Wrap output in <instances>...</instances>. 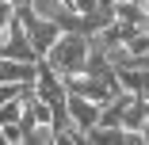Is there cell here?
<instances>
[{"instance_id":"1","label":"cell","mask_w":149,"mask_h":145,"mask_svg":"<svg viewBox=\"0 0 149 145\" xmlns=\"http://www.w3.org/2000/svg\"><path fill=\"white\" fill-rule=\"evenodd\" d=\"M88 50H92V42H88L84 31H61V38L50 46V53L42 57V61H50L61 76H73V73H84Z\"/></svg>"},{"instance_id":"2","label":"cell","mask_w":149,"mask_h":145,"mask_svg":"<svg viewBox=\"0 0 149 145\" xmlns=\"http://www.w3.org/2000/svg\"><path fill=\"white\" fill-rule=\"evenodd\" d=\"M15 15H19V23L27 27V38H31V46L38 50V61L50 53V46L61 38V27H57L54 19H46V15H38L35 8H31V0H23V4H15Z\"/></svg>"},{"instance_id":"3","label":"cell","mask_w":149,"mask_h":145,"mask_svg":"<svg viewBox=\"0 0 149 145\" xmlns=\"http://www.w3.org/2000/svg\"><path fill=\"white\" fill-rule=\"evenodd\" d=\"M35 92H38V99H42V103L61 107V103L69 99V84H65V76L57 73L50 61H38V73H35Z\"/></svg>"},{"instance_id":"4","label":"cell","mask_w":149,"mask_h":145,"mask_svg":"<svg viewBox=\"0 0 149 145\" xmlns=\"http://www.w3.org/2000/svg\"><path fill=\"white\" fill-rule=\"evenodd\" d=\"M0 53H4V57H15V61H38V50L31 46V38H27V27L19 23V15L8 23L4 38H0Z\"/></svg>"},{"instance_id":"5","label":"cell","mask_w":149,"mask_h":145,"mask_svg":"<svg viewBox=\"0 0 149 145\" xmlns=\"http://www.w3.org/2000/svg\"><path fill=\"white\" fill-rule=\"evenodd\" d=\"M65 107H69V119H73V126H80V130L88 134V130H92V126L100 122V107H103V103H96V99H88V96H77V92H69Z\"/></svg>"},{"instance_id":"6","label":"cell","mask_w":149,"mask_h":145,"mask_svg":"<svg viewBox=\"0 0 149 145\" xmlns=\"http://www.w3.org/2000/svg\"><path fill=\"white\" fill-rule=\"evenodd\" d=\"M38 73V61H15L0 53V84H31Z\"/></svg>"},{"instance_id":"7","label":"cell","mask_w":149,"mask_h":145,"mask_svg":"<svg viewBox=\"0 0 149 145\" xmlns=\"http://www.w3.org/2000/svg\"><path fill=\"white\" fill-rule=\"evenodd\" d=\"M115 19L126 27H149V0H118L115 4Z\"/></svg>"},{"instance_id":"8","label":"cell","mask_w":149,"mask_h":145,"mask_svg":"<svg viewBox=\"0 0 149 145\" xmlns=\"http://www.w3.org/2000/svg\"><path fill=\"white\" fill-rule=\"evenodd\" d=\"M118 80H123L126 92H138L149 99V65H134V69H118Z\"/></svg>"},{"instance_id":"9","label":"cell","mask_w":149,"mask_h":145,"mask_svg":"<svg viewBox=\"0 0 149 145\" xmlns=\"http://www.w3.org/2000/svg\"><path fill=\"white\" fill-rule=\"evenodd\" d=\"M19 114H23V96H15V99H8L4 107H0V126L19 122Z\"/></svg>"},{"instance_id":"10","label":"cell","mask_w":149,"mask_h":145,"mask_svg":"<svg viewBox=\"0 0 149 145\" xmlns=\"http://www.w3.org/2000/svg\"><path fill=\"white\" fill-rule=\"evenodd\" d=\"M15 19V4H8V0H0V38H4V31H8V23Z\"/></svg>"},{"instance_id":"11","label":"cell","mask_w":149,"mask_h":145,"mask_svg":"<svg viewBox=\"0 0 149 145\" xmlns=\"http://www.w3.org/2000/svg\"><path fill=\"white\" fill-rule=\"evenodd\" d=\"M4 137H8L12 145H23V126H19V122H8V126H4Z\"/></svg>"},{"instance_id":"12","label":"cell","mask_w":149,"mask_h":145,"mask_svg":"<svg viewBox=\"0 0 149 145\" xmlns=\"http://www.w3.org/2000/svg\"><path fill=\"white\" fill-rule=\"evenodd\" d=\"M138 145H149V119L138 126Z\"/></svg>"},{"instance_id":"13","label":"cell","mask_w":149,"mask_h":145,"mask_svg":"<svg viewBox=\"0 0 149 145\" xmlns=\"http://www.w3.org/2000/svg\"><path fill=\"white\" fill-rule=\"evenodd\" d=\"M4 141H8V137H4V126H0V145H4Z\"/></svg>"},{"instance_id":"14","label":"cell","mask_w":149,"mask_h":145,"mask_svg":"<svg viewBox=\"0 0 149 145\" xmlns=\"http://www.w3.org/2000/svg\"><path fill=\"white\" fill-rule=\"evenodd\" d=\"M8 4H23V0H8Z\"/></svg>"}]
</instances>
